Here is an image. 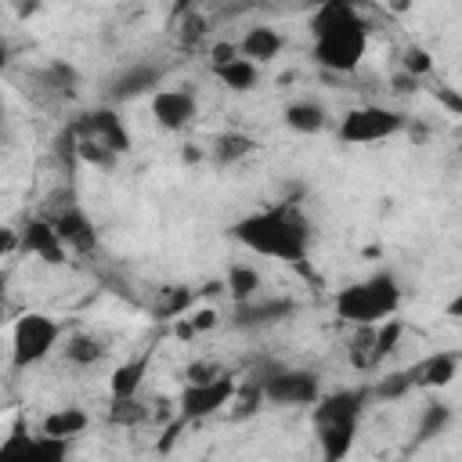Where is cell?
Masks as SVG:
<instances>
[{
  "mask_svg": "<svg viewBox=\"0 0 462 462\" xmlns=\"http://www.w3.org/2000/svg\"><path fill=\"white\" fill-rule=\"evenodd\" d=\"M227 235L256 256L285 260L296 267H303L307 253H310V224L292 202H274L267 209H256V213L235 220L227 227Z\"/></svg>",
  "mask_w": 462,
  "mask_h": 462,
  "instance_id": "cell-1",
  "label": "cell"
},
{
  "mask_svg": "<svg viewBox=\"0 0 462 462\" xmlns=\"http://www.w3.org/2000/svg\"><path fill=\"white\" fill-rule=\"evenodd\" d=\"M368 401H372V386H346L321 393V401L314 404V440L321 462H346Z\"/></svg>",
  "mask_w": 462,
  "mask_h": 462,
  "instance_id": "cell-2",
  "label": "cell"
},
{
  "mask_svg": "<svg viewBox=\"0 0 462 462\" xmlns=\"http://www.w3.org/2000/svg\"><path fill=\"white\" fill-rule=\"evenodd\" d=\"M401 282L393 271H372L368 278L361 282H350L346 289L336 292L332 307H336V318L350 321L354 328L361 325H383L386 318L397 314L401 307Z\"/></svg>",
  "mask_w": 462,
  "mask_h": 462,
  "instance_id": "cell-3",
  "label": "cell"
},
{
  "mask_svg": "<svg viewBox=\"0 0 462 462\" xmlns=\"http://www.w3.org/2000/svg\"><path fill=\"white\" fill-rule=\"evenodd\" d=\"M256 379L271 408H303L321 401V379L310 368H267L256 372Z\"/></svg>",
  "mask_w": 462,
  "mask_h": 462,
  "instance_id": "cell-4",
  "label": "cell"
},
{
  "mask_svg": "<svg viewBox=\"0 0 462 462\" xmlns=\"http://www.w3.org/2000/svg\"><path fill=\"white\" fill-rule=\"evenodd\" d=\"M58 336H61V325L54 318L36 314V310L22 314L14 321V328H11V365L14 368H29V365L43 361L54 350Z\"/></svg>",
  "mask_w": 462,
  "mask_h": 462,
  "instance_id": "cell-5",
  "label": "cell"
},
{
  "mask_svg": "<svg viewBox=\"0 0 462 462\" xmlns=\"http://www.w3.org/2000/svg\"><path fill=\"white\" fill-rule=\"evenodd\" d=\"M365 51H368V25L365 22L314 36V61L328 72H354L361 65Z\"/></svg>",
  "mask_w": 462,
  "mask_h": 462,
  "instance_id": "cell-6",
  "label": "cell"
},
{
  "mask_svg": "<svg viewBox=\"0 0 462 462\" xmlns=\"http://www.w3.org/2000/svg\"><path fill=\"white\" fill-rule=\"evenodd\" d=\"M401 126H404L401 112L383 108V105H361L339 119V141L343 144H379V141L401 134Z\"/></svg>",
  "mask_w": 462,
  "mask_h": 462,
  "instance_id": "cell-7",
  "label": "cell"
},
{
  "mask_svg": "<svg viewBox=\"0 0 462 462\" xmlns=\"http://www.w3.org/2000/svg\"><path fill=\"white\" fill-rule=\"evenodd\" d=\"M43 217L54 224L58 238H61V242H65L72 253H94V249H97V231H94V220H90V217L79 209V202H76L69 191H65V195H54Z\"/></svg>",
  "mask_w": 462,
  "mask_h": 462,
  "instance_id": "cell-8",
  "label": "cell"
},
{
  "mask_svg": "<svg viewBox=\"0 0 462 462\" xmlns=\"http://www.w3.org/2000/svg\"><path fill=\"white\" fill-rule=\"evenodd\" d=\"M235 393H238V383H235V375L231 372H224V375H217L213 383H199V386H184L180 390V422L188 426V422H202V419H209V415H217L224 404H231L235 401Z\"/></svg>",
  "mask_w": 462,
  "mask_h": 462,
  "instance_id": "cell-9",
  "label": "cell"
},
{
  "mask_svg": "<svg viewBox=\"0 0 462 462\" xmlns=\"http://www.w3.org/2000/svg\"><path fill=\"white\" fill-rule=\"evenodd\" d=\"M72 137H79V141H94V144L108 148L112 155L130 152V130H126V123L116 116V108H108V105L87 112L83 119H76V123H72Z\"/></svg>",
  "mask_w": 462,
  "mask_h": 462,
  "instance_id": "cell-10",
  "label": "cell"
},
{
  "mask_svg": "<svg viewBox=\"0 0 462 462\" xmlns=\"http://www.w3.org/2000/svg\"><path fill=\"white\" fill-rule=\"evenodd\" d=\"M296 314V300L289 296H256L249 303H235L231 310V328L238 332H256V328H271L282 325Z\"/></svg>",
  "mask_w": 462,
  "mask_h": 462,
  "instance_id": "cell-11",
  "label": "cell"
},
{
  "mask_svg": "<svg viewBox=\"0 0 462 462\" xmlns=\"http://www.w3.org/2000/svg\"><path fill=\"white\" fill-rule=\"evenodd\" d=\"M159 76H162V69L152 65V61L123 65V69H116V72L105 79V97L116 101V105H119V101H134V97L155 90V87H159Z\"/></svg>",
  "mask_w": 462,
  "mask_h": 462,
  "instance_id": "cell-12",
  "label": "cell"
},
{
  "mask_svg": "<svg viewBox=\"0 0 462 462\" xmlns=\"http://www.w3.org/2000/svg\"><path fill=\"white\" fill-rule=\"evenodd\" d=\"M18 242H22L25 253H32L43 263H65V256H69V245L58 238V231H54V224L47 217L25 220V227L18 231Z\"/></svg>",
  "mask_w": 462,
  "mask_h": 462,
  "instance_id": "cell-13",
  "label": "cell"
},
{
  "mask_svg": "<svg viewBox=\"0 0 462 462\" xmlns=\"http://www.w3.org/2000/svg\"><path fill=\"white\" fill-rule=\"evenodd\" d=\"M199 105L191 90H155L152 94V116L162 130H184L195 119Z\"/></svg>",
  "mask_w": 462,
  "mask_h": 462,
  "instance_id": "cell-14",
  "label": "cell"
},
{
  "mask_svg": "<svg viewBox=\"0 0 462 462\" xmlns=\"http://www.w3.org/2000/svg\"><path fill=\"white\" fill-rule=\"evenodd\" d=\"M282 47H285V40H282L278 29H271V25H253V29L242 36L238 54H242L245 61H253V65H267V61H274V58L282 54Z\"/></svg>",
  "mask_w": 462,
  "mask_h": 462,
  "instance_id": "cell-15",
  "label": "cell"
},
{
  "mask_svg": "<svg viewBox=\"0 0 462 462\" xmlns=\"http://www.w3.org/2000/svg\"><path fill=\"white\" fill-rule=\"evenodd\" d=\"M282 119L289 130L296 134H321L328 126V112L321 101H310V97H300V101H289L282 108Z\"/></svg>",
  "mask_w": 462,
  "mask_h": 462,
  "instance_id": "cell-16",
  "label": "cell"
},
{
  "mask_svg": "<svg viewBox=\"0 0 462 462\" xmlns=\"http://www.w3.org/2000/svg\"><path fill=\"white\" fill-rule=\"evenodd\" d=\"M357 22H365V18H361V11L354 4L328 0L310 14V36H321V32H332V29H346V25H357Z\"/></svg>",
  "mask_w": 462,
  "mask_h": 462,
  "instance_id": "cell-17",
  "label": "cell"
},
{
  "mask_svg": "<svg viewBox=\"0 0 462 462\" xmlns=\"http://www.w3.org/2000/svg\"><path fill=\"white\" fill-rule=\"evenodd\" d=\"M419 386V361L397 372H386L372 383V401H401L404 393H411Z\"/></svg>",
  "mask_w": 462,
  "mask_h": 462,
  "instance_id": "cell-18",
  "label": "cell"
},
{
  "mask_svg": "<svg viewBox=\"0 0 462 462\" xmlns=\"http://www.w3.org/2000/svg\"><path fill=\"white\" fill-rule=\"evenodd\" d=\"M87 411L83 408H58V411H51L43 422H40V433L43 437H54V440H72V437H79L83 430H87Z\"/></svg>",
  "mask_w": 462,
  "mask_h": 462,
  "instance_id": "cell-19",
  "label": "cell"
},
{
  "mask_svg": "<svg viewBox=\"0 0 462 462\" xmlns=\"http://www.w3.org/2000/svg\"><path fill=\"white\" fill-rule=\"evenodd\" d=\"M213 76H217L227 90L249 94V90L260 83V65H253V61H245V58H235V61H227V65H213Z\"/></svg>",
  "mask_w": 462,
  "mask_h": 462,
  "instance_id": "cell-20",
  "label": "cell"
},
{
  "mask_svg": "<svg viewBox=\"0 0 462 462\" xmlns=\"http://www.w3.org/2000/svg\"><path fill=\"white\" fill-rule=\"evenodd\" d=\"M224 289L231 292L235 303H249V300L260 296L263 282H260V271H256V267H249V263H231V267H227V278H224Z\"/></svg>",
  "mask_w": 462,
  "mask_h": 462,
  "instance_id": "cell-21",
  "label": "cell"
},
{
  "mask_svg": "<svg viewBox=\"0 0 462 462\" xmlns=\"http://www.w3.org/2000/svg\"><path fill=\"white\" fill-rule=\"evenodd\" d=\"M448 422H451V408H448V404H440V401H430V404L419 411V422H415V437H411V448L437 440V437L448 430Z\"/></svg>",
  "mask_w": 462,
  "mask_h": 462,
  "instance_id": "cell-22",
  "label": "cell"
},
{
  "mask_svg": "<svg viewBox=\"0 0 462 462\" xmlns=\"http://www.w3.org/2000/svg\"><path fill=\"white\" fill-rule=\"evenodd\" d=\"M105 350H108V346H105L97 336H90V332H76V336H69L65 346H61L65 361H69V365H79V368L97 365V361L105 357Z\"/></svg>",
  "mask_w": 462,
  "mask_h": 462,
  "instance_id": "cell-23",
  "label": "cell"
},
{
  "mask_svg": "<svg viewBox=\"0 0 462 462\" xmlns=\"http://www.w3.org/2000/svg\"><path fill=\"white\" fill-rule=\"evenodd\" d=\"M458 372V354H433L419 361V386H448Z\"/></svg>",
  "mask_w": 462,
  "mask_h": 462,
  "instance_id": "cell-24",
  "label": "cell"
},
{
  "mask_svg": "<svg viewBox=\"0 0 462 462\" xmlns=\"http://www.w3.org/2000/svg\"><path fill=\"white\" fill-rule=\"evenodd\" d=\"M253 148H256V141L249 134H238V130H227V134H217L213 137V159L220 166H231V162L245 159Z\"/></svg>",
  "mask_w": 462,
  "mask_h": 462,
  "instance_id": "cell-25",
  "label": "cell"
},
{
  "mask_svg": "<svg viewBox=\"0 0 462 462\" xmlns=\"http://www.w3.org/2000/svg\"><path fill=\"white\" fill-rule=\"evenodd\" d=\"M195 303V292L188 289V285H170V289H159V300H155V307H152V314L159 318V321H180V314L188 310Z\"/></svg>",
  "mask_w": 462,
  "mask_h": 462,
  "instance_id": "cell-26",
  "label": "cell"
},
{
  "mask_svg": "<svg viewBox=\"0 0 462 462\" xmlns=\"http://www.w3.org/2000/svg\"><path fill=\"white\" fill-rule=\"evenodd\" d=\"M144 368H148V354H137L134 361H123V365L112 372V401H119V397H137V386H141Z\"/></svg>",
  "mask_w": 462,
  "mask_h": 462,
  "instance_id": "cell-27",
  "label": "cell"
},
{
  "mask_svg": "<svg viewBox=\"0 0 462 462\" xmlns=\"http://www.w3.org/2000/svg\"><path fill=\"white\" fill-rule=\"evenodd\" d=\"M40 87H43L47 94H54V97H72L76 87H79V76H76L72 65H65V61H51V65L40 72Z\"/></svg>",
  "mask_w": 462,
  "mask_h": 462,
  "instance_id": "cell-28",
  "label": "cell"
},
{
  "mask_svg": "<svg viewBox=\"0 0 462 462\" xmlns=\"http://www.w3.org/2000/svg\"><path fill=\"white\" fill-rule=\"evenodd\" d=\"M32 444H36V437L29 433V426H25V422H14L11 433H7L4 444H0V462H29Z\"/></svg>",
  "mask_w": 462,
  "mask_h": 462,
  "instance_id": "cell-29",
  "label": "cell"
},
{
  "mask_svg": "<svg viewBox=\"0 0 462 462\" xmlns=\"http://www.w3.org/2000/svg\"><path fill=\"white\" fill-rule=\"evenodd\" d=\"M231 404H235V408H231V422H242V419L256 415L260 404H267V401H263V386H260V379L253 375L245 386H238V393H235Z\"/></svg>",
  "mask_w": 462,
  "mask_h": 462,
  "instance_id": "cell-30",
  "label": "cell"
},
{
  "mask_svg": "<svg viewBox=\"0 0 462 462\" xmlns=\"http://www.w3.org/2000/svg\"><path fill=\"white\" fill-rule=\"evenodd\" d=\"M144 419H148V408L137 404L134 397H119L108 408V422H116V426H134V422H144Z\"/></svg>",
  "mask_w": 462,
  "mask_h": 462,
  "instance_id": "cell-31",
  "label": "cell"
},
{
  "mask_svg": "<svg viewBox=\"0 0 462 462\" xmlns=\"http://www.w3.org/2000/svg\"><path fill=\"white\" fill-rule=\"evenodd\" d=\"M69 458V440H54V437H36V444H32V455H29V462H65Z\"/></svg>",
  "mask_w": 462,
  "mask_h": 462,
  "instance_id": "cell-32",
  "label": "cell"
},
{
  "mask_svg": "<svg viewBox=\"0 0 462 462\" xmlns=\"http://www.w3.org/2000/svg\"><path fill=\"white\" fill-rule=\"evenodd\" d=\"M401 61H404V72H408L411 79H415V76H426V72L433 69V58H430V51H422V47H404Z\"/></svg>",
  "mask_w": 462,
  "mask_h": 462,
  "instance_id": "cell-33",
  "label": "cell"
},
{
  "mask_svg": "<svg viewBox=\"0 0 462 462\" xmlns=\"http://www.w3.org/2000/svg\"><path fill=\"white\" fill-rule=\"evenodd\" d=\"M217 375H224V368H220V365H213V361H191V365L184 368V379H188V386H199V383H213Z\"/></svg>",
  "mask_w": 462,
  "mask_h": 462,
  "instance_id": "cell-34",
  "label": "cell"
},
{
  "mask_svg": "<svg viewBox=\"0 0 462 462\" xmlns=\"http://www.w3.org/2000/svg\"><path fill=\"white\" fill-rule=\"evenodd\" d=\"M202 32H206V18H202V14H191V18L184 22V32H180V36H184V43L191 47V43H195Z\"/></svg>",
  "mask_w": 462,
  "mask_h": 462,
  "instance_id": "cell-35",
  "label": "cell"
},
{
  "mask_svg": "<svg viewBox=\"0 0 462 462\" xmlns=\"http://www.w3.org/2000/svg\"><path fill=\"white\" fill-rule=\"evenodd\" d=\"M437 97H440V105H448L455 116H462V94H455L451 87H437Z\"/></svg>",
  "mask_w": 462,
  "mask_h": 462,
  "instance_id": "cell-36",
  "label": "cell"
},
{
  "mask_svg": "<svg viewBox=\"0 0 462 462\" xmlns=\"http://www.w3.org/2000/svg\"><path fill=\"white\" fill-rule=\"evenodd\" d=\"M188 325H191V332H202V328H213V325H217V314H213V310H202V314H195V318H191Z\"/></svg>",
  "mask_w": 462,
  "mask_h": 462,
  "instance_id": "cell-37",
  "label": "cell"
},
{
  "mask_svg": "<svg viewBox=\"0 0 462 462\" xmlns=\"http://www.w3.org/2000/svg\"><path fill=\"white\" fill-rule=\"evenodd\" d=\"M448 318H462V296H455V300L448 303Z\"/></svg>",
  "mask_w": 462,
  "mask_h": 462,
  "instance_id": "cell-38",
  "label": "cell"
}]
</instances>
